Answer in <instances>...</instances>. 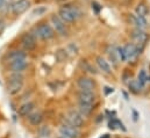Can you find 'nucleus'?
<instances>
[{
    "mask_svg": "<svg viewBox=\"0 0 150 138\" xmlns=\"http://www.w3.org/2000/svg\"><path fill=\"white\" fill-rule=\"evenodd\" d=\"M57 15L64 22H74L81 15V12L79 11L78 7H76L74 5H64L63 7L59 8Z\"/></svg>",
    "mask_w": 150,
    "mask_h": 138,
    "instance_id": "1",
    "label": "nucleus"
},
{
    "mask_svg": "<svg viewBox=\"0 0 150 138\" xmlns=\"http://www.w3.org/2000/svg\"><path fill=\"white\" fill-rule=\"evenodd\" d=\"M22 87H23V75L18 72L11 74L7 81V92L11 95H15L22 89Z\"/></svg>",
    "mask_w": 150,
    "mask_h": 138,
    "instance_id": "2",
    "label": "nucleus"
},
{
    "mask_svg": "<svg viewBox=\"0 0 150 138\" xmlns=\"http://www.w3.org/2000/svg\"><path fill=\"white\" fill-rule=\"evenodd\" d=\"M33 32L35 33L34 36H38L41 39H43V41H48V39L52 38V37L55 36V30H54V28H52L50 25L45 23V22H42V23H40L38 26H36V27L33 29Z\"/></svg>",
    "mask_w": 150,
    "mask_h": 138,
    "instance_id": "3",
    "label": "nucleus"
},
{
    "mask_svg": "<svg viewBox=\"0 0 150 138\" xmlns=\"http://www.w3.org/2000/svg\"><path fill=\"white\" fill-rule=\"evenodd\" d=\"M132 39H133V43L137 46V51H139V48L140 46L143 48L144 44H146V42L148 41V34L143 29L135 28L132 32Z\"/></svg>",
    "mask_w": 150,
    "mask_h": 138,
    "instance_id": "4",
    "label": "nucleus"
},
{
    "mask_svg": "<svg viewBox=\"0 0 150 138\" xmlns=\"http://www.w3.org/2000/svg\"><path fill=\"white\" fill-rule=\"evenodd\" d=\"M50 20H51V23H52V26H54V30H55L57 34H59L61 36H67V35H68V29H67L65 22H64L58 15L52 14L51 18H50Z\"/></svg>",
    "mask_w": 150,
    "mask_h": 138,
    "instance_id": "5",
    "label": "nucleus"
},
{
    "mask_svg": "<svg viewBox=\"0 0 150 138\" xmlns=\"http://www.w3.org/2000/svg\"><path fill=\"white\" fill-rule=\"evenodd\" d=\"M67 122L69 124L76 127V128H80L83 125V123H84V118H83V115L79 111L70 110L67 114Z\"/></svg>",
    "mask_w": 150,
    "mask_h": 138,
    "instance_id": "6",
    "label": "nucleus"
},
{
    "mask_svg": "<svg viewBox=\"0 0 150 138\" xmlns=\"http://www.w3.org/2000/svg\"><path fill=\"white\" fill-rule=\"evenodd\" d=\"M21 45L25 50L30 51L36 48V38L32 33H26L21 36Z\"/></svg>",
    "mask_w": 150,
    "mask_h": 138,
    "instance_id": "7",
    "label": "nucleus"
},
{
    "mask_svg": "<svg viewBox=\"0 0 150 138\" xmlns=\"http://www.w3.org/2000/svg\"><path fill=\"white\" fill-rule=\"evenodd\" d=\"M59 131H61V134H62L64 137H67V138H78L79 135H80L78 128H76L74 125L69 124L68 122H67L65 124H62V125H61Z\"/></svg>",
    "mask_w": 150,
    "mask_h": 138,
    "instance_id": "8",
    "label": "nucleus"
},
{
    "mask_svg": "<svg viewBox=\"0 0 150 138\" xmlns=\"http://www.w3.org/2000/svg\"><path fill=\"white\" fill-rule=\"evenodd\" d=\"M30 6V1L29 0H16L13 5H12V13L14 15H21L23 14Z\"/></svg>",
    "mask_w": 150,
    "mask_h": 138,
    "instance_id": "9",
    "label": "nucleus"
},
{
    "mask_svg": "<svg viewBox=\"0 0 150 138\" xmlns=\"http://www.w3.org/2000/svg\"><path fill=\"white\" fill-rule=\"evenodd\" d=\"M77 85L80 88V91H90L93 92V89L96 88V82L87 77H80L77 80Z\"/></svg>",
    "mask_w": 150,
    "mask_h": 138,
    "instance_id": "10",
    "label": "nucleus"
},
{
    "mask_svg": "<svg viewBox=\"0 0 150 138\" xmlns=\"http://www.w3.org/2000/svg\"><path fill=\"white\" fill-rule=\"evenodd\" d=\"M78 100L79 102L93 104L96 102V94L90 91H79L78 92Z\"/></svg>",
    "mask_w": 150,
    "mask_h": 138,
    "instance_id": "11",
    "label": "nucleus"
},
{
    "mask_svg": "<svg viewBox=\"0 0 150 138\" xmlns=\"http://www.w3.org/2000/svg\"><path fill=\"white\" fill-rule=\"evenodd\" d=\"M123 51H125V55H126V59L127 61H132L133 58H135L139 55L137 46L134 43H127L123 46Z\"/></svg>",
    "mask_w": 150,
    "mask_h": 138,
    "instance_id": "12",
    "label": "nucleus"
},
{
    "mask_svg": "<svg viewBox=\"0 0 150 138\" xmlns=\"http://www.w3.org/2000/svg\"><path fill=\"white\" fill-rule=\"evenodd\" d=\"M6 61L11 64L15 61H19V59H22V58H27V55L26 52H23L22 50H11L7 55H6Z\"/></svg>",
    "mask_w": 150,
    "mask_h": 138,
    "instance_id": "13",
    "label": "nucleus"
},
{
    "mask_svg": "<svg viewBox=\"0 0 150 138\" xmlns=\"http://www.w3.org/2000/svg\"><path fill=\"white\" fill-rule=\"evenodd\" d=\"M129 21H130L136 28L144 29V28L147 27V20H146V18H143V16H137V15H134V14H129Z\"/></svg>",
    "mask_w": 150,
    "mask_h": 138,
    "instance_id": "14",
    "label": "nucleus"
},
{
    "mask_svg": "<svg viewBox=\"0 0 150 138\" xmlns=\"http://www.w3.org/2000/svg\"><path fill=\"white\" fill-rule=\"evenodd\" d=\"M28 66V62L26 58H22V59H19V61H15L13 63H11V69L13 72H18V73H21L22 71L27 69Z\"/></svg>",
    "mask_w": 150,
    "mask_h": 138,
    "instance_id": "15",
    "label": "nucleus"
},
{
    "mask_svg": "<svg viewBox=\"0 0 150 138\" xmlns=\"http://www.w3.org/2000/svg\"><path fill=\"white\" fill-rule=\"evenodd\" d=\"M35 108V104L33 102H27V104H23L22 106L19 107V115L22 116V117H26L28 116Z\"/></svg>",
    "mask_w": 150,
    "mask_h": 138,
    "instance_id": "16",
    "label": "nucleus"
},
{
    "mask_svg": "<svg viewBox=\"0 0 150 138\" xmlns=\"http://www.w3.org/2000/svg\"><path fill=\"white\" fill-rule=\"evenodd\" d=\"M93 104H84V102H79L78 104V111L83 115V116H90L93 111Z\"/></svg>",
    "mask_w": 150,
    "mask_h": 138,
    "instance_id": "17",
    "label": "nucleus"
},
{
    "mask_svg": "<svg viewBox=\"0 0 150 138\" xmlns=\"http://www.w3.org/2000/svg\"><path fill=\"white\" fill-rule=\"evenodd\" d=\"M28 120H29V123L33 124V125H38L41 124V122L43 121V114L41 111H32L29 115H28Z\"/></svg>",
    "mask_w": 150,
    "mask_h": 138,
    "instance_id": "18",
    "label": "nucleus"
},
{
    "mask_svg": "<svg viewBox=\"0 0 150 138\" xmlns=\"http://www.w3.org/2000/svg\"><path fill=\"white\" fill-rule=\"evenodd\" d=\"M96 61H97V65L99 66V69L101 71H104L106 73H111V66H110L108 62H106L101 56H98Z\"/></svg>",
    "mask_w": 150,
    "mask_h": 138,
    "instance_id": "19",
    "label": "nucleus"
},
{
    "mask_svg": "<svg viewBox=\"0 0 150 138\" xmlns=\"http://www.w3.org/2000/svg\"><path fill=\"white\" fill-rule=\"evenodd\" d=\"M135 13H136L137 16H143V18H146L147 14H148V7H147V5H146L144 2L137 4V6H136V8H135Z\"/></svg>",
    "mask_w": 150,
    "mask_h": 138,
    "instance_id": "20",
    "label": "nucleus"
},
{
    "mask_svg": "<svg viewBox=\"0 0 150 138\" xmlns=\"http://www.w3.org/2000/svg\"><path fill=\"white\" fill-rule=\"evenodd\" d=\"M107 55H108L110 59H111L113 63L116 65V64H117V62L120 61V57H119V54H117V48L111 46V48L107 50Z\"/></svg>",
    "mask_w": 150,
    "mask_h": 138,
    "instance_id": "21",
    "label": "nucleus"
},
{
    "mask_svg": "<svg viewBox=\"0 0 150 138\" xmlns=\"http://www.w3.org/2000/svg\"><path fill=\"white\" fill-rule=\"evenodd\" d=\"M129 88H130V91H132L133 93H140L142 86H141V84H140L139 81H132V82L129 84Z\"/></svg>",
    "mask_w": 150,
    "mask_h": 138,
    "instance_id": "22",
    "label": "nucleus"
},
{
    "mask_svg": "<svg viewBox=\"0 0 150 138\" xmlns=\"http://www.w3.org/2000/svg\"><path fill=\"white\" fill-rule=\"evenodd\" d=\"M147 80H148V77H147V74H146V71H144V70H141L140 73H139V79H137V81H139V82L141 84V86L143 87L144 84L147 82Z\"/></svg>",
    "mask_w": 150,
    "mask_h": 138,
    "instance_id": "23",
    "label": "nucleus"
},
{
    "mask_svg": "<svg viewBox=\"0 0 150 138\" xmlns=\"http://www.w3.org/2000/svg\"><path fill=\"white\" fill-rule=\"evenodd\" d=\"M56 59L58 61V62H64L65 59H67V51L65 50H63V49H59L57 52H56Z\"/></svg>",
    "mask_w": 150,
    "mask_h": 138,
    "instance_id": "24",
    "label": "nucleus"
},
{
    "mask_svg": "<svg viewBox=\"0 0 150 138\" xmlns=\"http://www.w3.org/2000/svg\"><path fill=\"white\" fill-rule=\"evenodd\" d=\"M80 65H81V66H83L85 70H87L88 72L93 73V74H96V73H97V71L93 69V68H92V66H91V65H90V64H88L86 61H81V62H80Z\"/></svg>",
    "mask_w": 150,
    "mask_h": 138,
    "instance_id": "25",
    "label": "nucleus"
},
{
    "mask_svg": "<svg viewBox=\"0 0 150 138\" xmlns=\"http://www.w3.org/2000/svg\"><path fill=\"white\" fill-rule=\"evenodd\" d=\"M117 127H122V123H120L117 120H113V121L110 122V128L111 129H115Z\"/></svg>",
    "mask_w": 150,
    "mask_h": 138,
    "instance_id": "26",
    "label": "nucleus"
},
{
    "mask_svg": "<svg viewBox=\"0 0 150 138\" xmlns=\"http://www.w3.org/2000/svg\"><path fill=\"white\" fill-rule=\"evenodd\" d=\"M92 9H94L96 14H99V13H100V9H101V6H100L97 1H93V2H92Z\"/></svg>",
    "mask_w": 150,
    "mask_h": 138,
    "instance_id": "27",
    "label": "nucleus"
},
{
    "mask_svg": "<svg viewBox=\"0 0 150 138\" xmlns=\"http://www.w3.org/2000/svg\"><path fill=\"white\" fill-rule=\"evenodd\" d=\"M44 12H45V8H43V7H42V8H38V9H35V11H34V14L41 15V14H43Z\"/></svg>",
    "mask_w": 150,
    "mask_h": 138,
    "instance_id": "28",
    "label": "nucleus"
},
{
    "mask_svg": "<svg viewBox=\"0 0 150 138\" xmlns=\"http://www.w3.org/2000/svg\"><path fill=\"white\" fill-rule=\"evenodd\" d=\"M6 6V0H0V11L4 9Z\"/></svg>",
    "mask_w": 150,
    "mask_h": 138,
    "instance_id": "29",
    "label": "nucleus"
},
{
    "mask_svg": "<svg viewBox=\"0 0 150 138\" xmlns=\"http://www.w3.org/2000/svg\"><path fill=\"white\" fill-rule=\"evenodd\" d=\"M149 79H150V77H149Z\"/></svg>",
    "mask_w": 150,
    "mask_h": 138,
    "instance_id": "30",
    "label": "nucleus"
}]
</instances>
